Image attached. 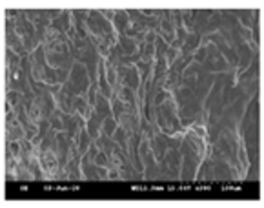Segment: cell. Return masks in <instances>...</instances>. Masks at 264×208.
I'll return each instance as SVG.
<instances>
[{"label": "cell", "mask_w": 264, "mask_h": 208, "mask_svg": "<svg viewBox=\"0 0 264 208\" xmlns=\"http://www.w3.org/2000/svg\"><path fill=\"white\" fill-rule=\"evenodd\" d=\"M179 57H182L181 55V50H175V48H169L166 53V62H168V68H171V66L175 64V60L179 59Z\"/></svg>", "instance_id": "17"}, {"label": "cell", "mask_w": 264, "mask_h": 208, "mask_svg": "<svg viewBox=\"0 0 264 208\" xmlns=\"http://www.w3.org/2000/svg\"><path fill=\"white\" fill-rule=\"evenodd\" d=\"M6 48L13 50V52L17 53V55H20V57H27V55H29V53H27V50L24 48V42H22V39L17 35V31H15V29H6Z\"/></svg>", "instance_id": "2"}, {"label": "cell", "mask_w": 264, "mask_h": 208, "mask_svg": "<svg viewBox=\"0 0 264 208\" xmlns=\"http://www.w3.org/2000/svg\"><path fill=\"white\" fill-rule=\"evenodd\" d=\"M129 27V19L126 9H115V19H113V29L117 35H124Z\"/></svg>", "instance_id": "4"}, {"label": "cell", "mask_w": 264, "mask_h": 208, "mask_svg": "<svg viewBox=\"0 0 264 208\" xmlns=\"http://www.w3.org/2000/svg\"><path fill=\"white\" fill-rule=\"evenodd\" d=\"M80 168H82V174H84V179H91V181H95L98 179V174H97V163L95 161H90L86 156H82V163H80Z\"/></svg>", "instance_id": "7"}, {"label": "cell", "mask_w": 264, "mask_h": 208, "mask_svg": "<svg viewBox=\"0 0 264 208\" xmlns=\"http://www.w3.org/2000/svg\"><path fill=\"white\" fill-rule=\"evenodd\" d=\"M110 103H111V113H113V117L119 121V117L126 111V103L120 101L119 97H115V95H111Z\"/></svg>", "instance_id": "12"}, {"label": "cell", "mask_w": 264, "mask_h": 208, "mask_svg": "<svg viewBox=\"0 0 264 208\" xmlns=\"http://www.w3.org/2000/svg\"><path fill=\"white\" fill-rule=\"evenodd\" d=\"M70 82L77 88L78 95H84V97H86V91L90 88L91 80H90V75H88V70H86V66H84L82 62L75 60V64H73V68H71V72H70Z\"/></svg>", "instance_id": "1"}, {"label": "cell", "mask_w": 264, "mask_h": 208, "mask_svg": "<svg viewBox=\"0 0 264 208\" xmlns=\"http://www.w3.org/2000/svg\"><path fill=\"white\" fill-rule=\"evenodd\" d=\"M53 97H55V103H57L58 110H62L64 113H75V110H73V99H71L70 95H66L64 91H62V88H60Z\"/></svg>", "instance_id": "5"}, {"label": "cell", "mask_w": 264, "mask_h": 208, "mask_svg": "<svg viewBox=\"0 0 264 208\" xmlns=\"http://www.w3.org/2000/svg\"><path fill=\"white\" fill-rule=\"evenodd\" d=\"M95 111H97L98 115L102 119H106V117H110V115H113L111 113V103H110V99H106L104 95H100L98 93V97H97V103H95Z\"/></svg>", "instance_id": "9"}, {"label": "cell", "mask_w": 264, "mask_h": 208, "mask_svg": "<svg viewBox=\"0 0 264 208\" xmlns=\"http://www.w3.org/2000/svg\"><path fill=\"white\" fill-rule=\"evenodd\" d=\"M117 126H119V123H117V119L113 117V115H110V117L104 119L102 126H100V133H102V135L111 137V135H113V131L117 130Z\"/></svg>", "instance_id": "13"}, {"label": "cell", "mask_w": 264, "mask_h": 208, "mask_svg": "<svg viewBox=\"0 0 264 208\" xmlns=\"http://www.w3.org/2000/svg\"><path fill=\"white\" fill-rule=\"evenodd\" d=\"M80 163H82V157H75V159H70V161L66 163L64 170H66V174H68V179H71V181H80V179H84Z\"/></svg>", "instance_id": "3"}, {"label": "cell", "mask_w": 264, "mask_h": 208, "mask_svg": "<svg viewBox=\"0 0 264 208\" xmlns=\"http://www.w3.org/2000/svg\"><path fill=\"white\" fill-rule=\"evenodd\" d=\"M90 108V104H88V99L84 97V95H77V97L73 99V110L80 113L84 119H86V111Z\"/></svg>", "instance_id": "15"}, {"label": "cell", "mask_w": 264, "mask_h": 208, "mask_svg": "<svg viewBox=\"0 0 264 208\" xmlns=\"http://www.w3.org/2000/svg\"><path fill=\"white\" fill-rule=\"evenodd\" d=\"M119 48H120V52H122L124 57H129V55H135L139 52V46L133 39H129L126 35H119Z\"/></svg>", "instance_id": "6"}, {"label": "cell", "mask_w": 264, "mask_h": 208, "mask_svg": "<svg viewBox=\"0 0 264 208\" xmlns=\"http://www.w3.org/2000/svg\"><path fill=\"white\" fill-rule=\"evenodd\" d=\"M111 139L115 141L119 146H120V150H124V152H128V141L129 137L128 133L124 131V128H120V126H117V130L113 131V135H111Z\"/></svg>", "instance_id": "11"}, {"label": "cell", "mask_w": 264, "mask_h": 208, "mask_svg": "<svg viewBox=\"0 0 264 208\" xmlns=\"http://www.w3.org/2000/svg\"><path fill=\"white\" fill-rule=\"evenodd\" d=\"M98 152H100V150H98V146L95 143H91V146H90V150H88V152H86V154H84V156L88 157V159H90V161H95V159H97V156H98Z\"/></svg>", "instance_id": "18"}, {"label": "cell", "mask_w": 264, "mask_h": 208, "mask_svg": "<svg viewBox=\"0 0 264 208\" xmlns=\"http://www.w3.org/2000/svg\"><path fill=\"white\" fill-rule=\"evenodd\" d=\"M93 143L97 144L100 152H104V154H108V156H110V154H111V152H113V150H115V148H120V146H119V144H117L115 141L111 139V137L102 135V133H100V135H98L97 139L93 141Z\"/></svg>", "instance_id": "8"}, {"label": "cell", "mask_w": 264, "mask_h": 208, "mask_svg": "<svg viewBox=\"0 0 264 208\" xmlns=\"http://www.w3.org/2000/svg\"><path fill=\"white\" fill-rule=\"evenodd\" d=\"M97 97H98V82H91L88 91H86V99H88V104L90 106H95L97 103Z\"/></svg>", "instance_id": "16"}, {"label": "cell", "mask_w": 264, "mask_h": 208, "mask_svg": "<svg viewBox=\"0 0 264 208\" xmlns=\"http://www.w3.org/2000/svg\"><path fill=\"white\" fill-rule=\"evenodd\" d=\"M75 143H77V146H78L80 156H84V154L90 150L91 143H93V139H91L90 133H88V128H82V130H80V133H78L77 139H75Z\"/></svg>", "instance_id": "10"}, {"label": "cell", "mask_w": 264, "mask_h": 208, "mask_svg": "<svg viewBox=\"0 0 264 208\" xmlns=\"http://www.w3.org/2000/svg\"><path fill=\"white\" fill-rule=\"evenodd\" d=\"M169 50V44L162 37L155 39V59H166V53Z\"/></svg>", "instance_id": "14"}]
</instances>
